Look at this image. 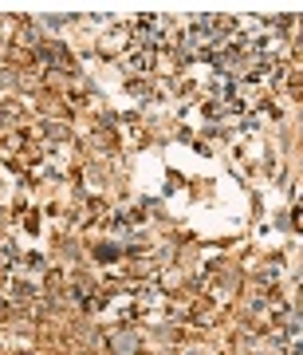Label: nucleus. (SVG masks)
Listing matches in <instances>:
<instances>
[{"instance_id": "obj_1", "label": "nucleus", "mask_w": 303, "mask_h": 355, "mask_svg": "<svg viewBox=\"0 0 303 355\" xmlns=\"http://www.w3.org/2000/svg\"><path fill=\"white\" fill-rule=\"evenodd\" d=\"M114 352H118V355H130V352H134V347H138V343H134V336H114Z\"/></svg>"}]
</instances>
